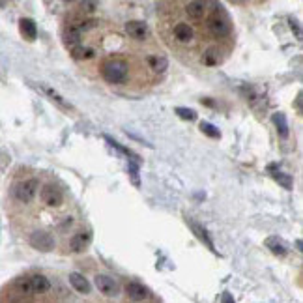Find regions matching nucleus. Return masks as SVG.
Segmentation results:
<instances>
[{
	"label": "nucleus",
	"instance_id": "nucleus-26",
	"mask_svg": "<svg viewBox=\"0 0 303 303\" xmlns=\"http://www.w3.org/2000/svg\"><path fill=\"white\" fill-rule=\"evenodd\" d=\"M273 178H275V182H277V184H281V186L285 187V189H290V187H292V178H290V174H285V172H275V174H273Z\"/></svg>",
	"mask_w": 303,
	"mask_h": 303
},
{
	"label": "nucleus",
	"instance_id": "nucleus-16",
	"mask_svg": "<svg viewBox=\"0 0 303 303\" xmlns=\"http://www.w3.org/2000/svg\"><path fill=\"white\" fill-rule=\"evenodd\" d=\"M174 36H176V39L182 41V43H189V41L193 39V28L187 23H178L174 26Z\"/></svg>",
	"mask_w": 303,
	"mask_h": 303
},
{
	"label": "nucleus",
	"instance_id": "nucleus-21",
	"mask_svg": "<svg viewBox=\"0 0 303 303\" xmlns=\"http://www.w3.org/2000/svg\"><path fill=\"white\" fill-rule=\"evenodd\" d=\"M148 64H150V68L154 71H157V73H163L165 70H167V66H169V60L165 58V56H148Z\"/></svg>",
	"mask_w": 303,
	"mask_h": 303
},
{
	"label": "nucleus",
	"instance_id": "nucleus-14",
	"mask_svg": "<svg viewBox=\"0 0 303 303\" xmlns=\"http://www.w3.org/2000/svg\"><path fill=\"white\" fill-rule=\"evenodd\" d=\"M186 13L191 21H201L206 13V4L204 2H189L186 6Z\"/></svg>",
	"mask_w": 303,
	"mask_h": 303
},
{
	"label": "nucleus",
	"instance_id": "nucleus-25",
	"mask_svg": "<svg viewBox=\"0 0 303 303\" xmlns=\"http://www.w3.org/2000/svg\"><path fill=\"white\" fill-rule=\"evenodd\" d=\"M127 172H129V178H131L133 186H135V187H139V186H140L139 163H133V161H127Z\"/></svg>",
	"mask_w": 303,
	"mask_h": 303
},
{
	"label": "nucleus",
	"instance_id": "nucleus-2",
	"mask_svg": "<svg viewBox=\"0 0 303 303\" xmlns=\"http://www.w3.org/2000/svg\"><path fill=\"white\" fill-rule=\"evenodd\" d=\"M36 193H38V180H24V182H19L13 186V197L24 204L34 201Z\"/></svg>",
	"mask_w": 303,
	"mask_h": 303
},
{
	"label": "nucleus",
	"instance_id": "nucleus-4",
	"mask_svg": "<svg viewBox=\"0 0 303 303\" xmlns=\"http://www.w3.org/2000/svg\"><path fill=\"white\" fill-rule=\"evenodd\" d=\"M30 245L34 249H38L41 253H49V251H53L55 249V238L51 236L49 232H43V230H36V232L30 234Z\"/></svg>",
	"mask_w": 303,
	"mask_h": 303
},
{
	"label": "nucleus",
	"instance_id": "nucleus-31",
	"mask_svg": "<svg viewBox=\"0 0 303 303\" xmlns=\"http://www.w3.org/2000/svg\"><path fill=\"white\" fill-rule=\"evenodd\" d=\"M221 302H223V303H234V298L228 294V292H225V294H223V298H221Z\"/></svg>",
	"mask_w": 303,
	"mask_h": 303
},
{
	"label": "nucleus",
	"instance_id": "nucleus-5",
	"mask_svg": "<svg viewBox=\"0 0 303 303\" xmlns=\"http://www.w3.org/2000/svg\"><path fill=\"white\" fill-rule=\"evenodd\" d=\"M96 287L101 294L105 296H118L120 294V287L114 279H110L109 275H98L96 277Z\"/></svg>",
	"mask_w": 303,
	"mask_h": 303
},
{
	"label": "nucleus",
	"instance_id": "nucleus-22",
	"mask_svg": "<svg viewBox=\"0 0 303 303\" xmlns=\"http://www.w3.org/2000/svg\"><path fill=\"white\" fill-rule=\"evenodd\" d=\"M71 56H73L75 60H86V58H92L94 51L90 47L77 45V47H71Z\"/></svg>",
	"mask_w": 303,
	"mask_h": 303
},
{
	"label": "nucleus",
	"instance_id": "nucleus-28",
	"mask_svg": "<svg viewBox=\"0 0 303 303\" xmlns=\"http://www.w3.org/2000/svg\"><path fill=\"white\" fill-rule=\"evenodd\" d=\"M204 64H208V66H213V64H217V51H215V49H210V51H206V55H204Z\"/></svg>",
	"mask_w": 303,
	"mask_h": 303
},
{
	"label": "nucleus",
	"instance_id": "nucleus-34",
	"mask_svg": "<svg viewBox=\"0 0 303 303\" xmlns=\"http://www.w3.org/2000/svg\"><path fill=\"white\" fill-rule=\"evenodd\" d=\"M6 6V2H0V8H4Z\"/></svg>",
	"mask_w": 303,
	"mask_h": 303
},
{
	"label": "nucleus",
	"instance_id": "nucleus-8",
	"mask_svg": "<svg viewBox=\"0 0 303 303\" xmlns=\"http://www.w3.org/2000/svg\"><path fill=\"white\" fill-rule=\"evenodd\" d=\"M39 90H41V92L45 94L47 98H49V100L53 101V103H55V105H58V107H60V109H64V110H71V105L70 103H68V101L64 100L62 96H60V94L56 92L55 88H51V86H47V85H39L38 86Z\"/></svg>",
	"mask_w": 303,
	"mask_h": 303
},
{
	"label": "nucleus",
	"instance_id": "nucleus-20",
	"mask_svg": "<svg viewBox=\"0 0 303 303\" xmlns=\"http://www.w3.org/2000/svg\"><path fill=\"white\" fill-rule=\"evenodd\" d=\"M62 39L68 47H77L81 43V32L77 28H71L70 26V28H66L62 32Z\"/></svg>",
	"mask_w": 303,
	"mask_h": 303
},
{
	"label": "nucleus",
	"instance_id": "nucleus-11",
	"mask_svg": "<svg viewBox=\"0 0 303 303\" xmlns=\"http://www.w3.org/2000/svg\"><path fill=\"white\" fill-rule=\"evenodd\" d=\"M19 30L23 34L24 39H28V41H34V39L38 38V26L36 23L28 19V17H23L21 21H19Z\"/></svg>",
	"mask_w": 303,
	"mask_h": 303
},
{
	"label": "nucleus",
	"instance_id": "nucleus-17",
	"mask_svg": "<svg viewBox=\"0 0 303 303\" xmlns=\"http://www.w3.org/2000/svg\"><path fill=\"white\" fill-rule=\"evenodd\" d=\"M90 243V234L86 232H79L75 234L73 238L70 240V247L71 251H75V253H81V251H85V247Z\"/></svg>",
	"mask_w": 303,
	"mask_h": 303
},
{
	"label": "nucleus",
	"instance_id": "nucleus-29",
	"mask_svg": "<svg viewBox=\"0 0 303 303\" xmlns=\"http://www.w3.org/2000/svg\"><path fill=\"white\" fill-rule=\"evenodd\" d=\"M81 8L86 9V11H94V9L98 8V4H96V2H83Z\"/></svg>",
	"mask_w": 303,
	"mask_h": 303
},
{
	"label": "nucleus",
	"instance_id": "nucleus-32",
	"mask_svg": "<svg viewBox=\"0 0 303 303\" xmlns=\"http://www.w3.org/2000/svg\"><path fill=\"white\" fill-rule=\"evenodd\" d=\"M296 107H298V110L302 112V92L298 94V98H296Z\"/></svg>",
	"mask_w": 303,
	"mask_h": 303
},
{
	"label": "nucleus",
	"instance_id": "nucleus-3",
	"mask_svg": "<svg viewBox=\"0 0 303 303\" xmlns=\"http://www.w3.org/2000/svg\"><path fill=\"white\" fill-rule=\"evenodd\" d=\"M208 28H210V32L215 38H226L228 32H230V24H228V19H226L223 13L215 11V13L210 15V19H208Z\"/></svg>",
	"mask_w": 303,
	"mask_h": 303
},
{
	"label": "nucleus",
	"instance_id": "nucleus-23",
	"mask_svg": "<svg viewBox=\"0 0 303 303\" xmlns=\"http://www.w3.org/2000/svg\"><path fill=\"white\" fill-rule=\"evenodd\" d=\"M15 288H17V292H19L21 296H30V294H34V292H32L30 279H28V277H19V279L15 281Z\"/></svg>",
	"mask_w": 303,
	"mask_h": 303
},
{
	"label": "nucleus",
	"instance_id": "nucleus-9",
	"mask_svg": "<svg viewBox=\"0 0 303 303\" xmlns=\"http://www.w3.org/2000/svg\"><path fill=\"white\" fill-rule=\"evenodd\" d=\"M125 32L133 39H144L148 36V24L144 21H129L125 24Z\"/></svg>",
	"mask_w": 303,
	"mask_h": 303
},
{
	"label": "nucleus",
	"instance_id": "nucleus-18",
	"mask_svg": "<svg viewBox=\"0 0 303 303\" xmlns=\"http://www.w3.org/2000/svg\"><path fill=\"white\" fill-rule=\"evenodd\" d=\"M266 247L270 249L273 255H277V257H285V255H287V245H285V241L279 240L277 236L268 238V240H266Z\"/></svg>",
	"mask_w": 303,
	"mask_h": 303
},
{
	"label": "nucleus",
	"instance_id": "nucleus-27",
	"mask_svg": "<svg viewBox=\"0 0 303 303\" xmlns=\"http://www.w3.org/2000/svg\"><path fill=\"white\" fill-rule=\"evenodd\" d=\"M176 114L182 120H189V122H193L195 118H197V112L193 109H186V107H176Z\"/></svg>",
	"mask_w": 303,
	"mask_h": 303
},
{
	"label": "nucleus",
	"instance_id": "nucleus-30",
	"mask_svg": "<svg viewBox=\"0 0 303 303\" xmlns=\"http://www.w3.org/2000/svg\"><path fill=\"white\" fill-rule=\"evenodd\" d=\"M290 24H292V30H296V36H298V39H302V32H300V26H298V23L290 19Z\"/></svg>",
	"mask_w": 303,
	"mask_h": 303
},
{
	"label": "nucleus",
	"instance_id": "nucleus-7",
	"mask_svg": "<svg viewBox=\"0 0 303 303\" xmlns=\"http://www.w3.org/2000/svg\"><path fill=\"white\" fill-rule=\"evenodd\" d=\"M125 294H127V298L133 300V302H144L148 296H150V292H148V288L142 287L140 283H127V285H125Z\"/></svg>",
	"mask_w": 303,
	"mask_h": 303
},
{
	"label": "nucleus",
	"instance_id": "nucleus-6",
	"mask_svg": "<svg viewBox=\"0 0 303 303\" xmlns=\"http://www.w3.org/2000/svg\"><path fill=\"white\" fill-rule=\"evenodd\" d=\"M41 201L47 206H60L64 201V195L60 189H56L55 186H45L41 189Z\"/></svg>",
	"mask_w": 303,
	"mask_h": 303
},
{
	"label": "nucleus",
	"instance_id": "nucleus-10",
	"mask_svg": "<svg viewBox=\"0 0 303 303\" xmlns=\"http://www.w3.org/2000/svg\"><path fill=\"white\" fill-rule=\"evenodd\" d=\"M187 223H189V226H191V230H193L195 236H197L202 243H206V247L211 249V251H215V247H213V241H211V238H210V234H208V230H206L204 226L199 225V223H197V221H193V219H187Z\"/></svg>",
	"mask_w": 303,
	"mask_h": 303
},
{
	"label": "nucleus",
	"instance_id": "nucleus-24",
	"mask_svg": "<svg viewBox=\"0 0 303 303\" xmlns=\"http://www.w3.org/2000/svg\"><path fill=\"white\" fill-rule=\"evenodd\" d=\"M201 131L204 133V135L211 137V139H219V137H221V131H219L213 124H210V122H201Z\"/></svg>",
	"mask_w": 303,
	"mask_h": 303
},
{
	"label": "nucleus",
	"instance_id": "nucleus-19",
	"mask_svg": "<svg viewBox=\"0 0 303 303\" xmlns=\"http://www.w3.org/2000/svg\"><path fill=\"white\" fill-rule=\"evenodd\" d=\"M273 124L277 127V133H279L281 139H287L288 137V122H287V116L283 112H275L273 114Z\"/></svg>",
	"mask_w": 303,
	"mask_h": 303
},
{
	"label": "nucleus",
	"instance_id": "nucleus-13",
	"mask_svg": "<svg viewBox=\"0 0 303 303\" xmlns=\"http://www.w3.org/2000/svg\"><path fill=\"white\" fill-rule=\"evenodd\" d=\"M28 279H30V287L34 294H45V292L51 290V283H49L45 275H39L38 273V275H32Z\"/></svg>",
	"mask_w": 303,
	"mask_h": 303
},
{
	"label": "nucleus",
	"instance_id": "nucleus-12",
	"mask_svg": "<svg viewBox=\"0 0 303 303\" xmlns=\"http://www.w3.org/2000/svg\"><path fill=\"white\" fill-rule=\"evenodd\" d=\"M70 285L75 288L77 292H81V294H90V290H92L88 279H85V275H81V273L77 272L70 273Z\"/></svg>",
	"mask_w": 303,
	"mask_h": 303
},
{
	"label": "nucleus",
	"instance_id": "nucleus-1",
	"mask_svg": "<svg viewBox=\"0 0 303 303\" xmlns=\"http://www.w3.org/2000/svg\"><path fill=\"white\" fill-rule=\"evenodd\" d=\"M103 79L110 85H120L127 79V64L124 60H107L101 68Z\"/></svg>",
	"mask_w": 303,
	"mask_h": 303
},
{
	"label": "nucleus",
	"instance_id": "nucleus-33",
	"mask_svg": "<svg viewBox=\"0 0 303 303\" xmlns=\"http://www.w3.org/2000/svg\"><path fill=\"white\" fill-rule=\"evenodd\" d=\"M202 103H206V105H210V107H215V103H213L211 100H208V98H206V100H202Z\"/></svg>",
	"mask_w": 303,
	"mask_h": 303
},
{
	"label": "nucleus",
	"instance_id": "nucleus-15",
	"mask_svg": "<svg viewBox=\"0 0 303 303\" xmlns=\"http://www.w3.org/2000/svg\"><path fill=\"white\" fill-rule=\"evenodd\" d=\"M105 140H107V142H109V144H110V146H112V148H114V150H118L120 154H124V156L127 157V161H133V163H139V165H140V157L137 156L135 152H131L129 148L122 146L120 142H116V140H114V139H110L109 135H105Z\"/></svg>",
	"mask_w": 303,
	"mask_h": 303
}]
</instances>
